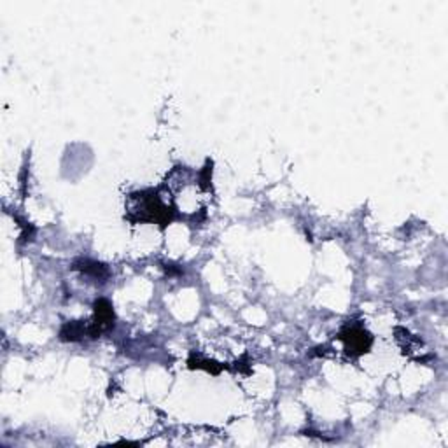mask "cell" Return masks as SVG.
Returning a JSON list of instances; mask_svg holds the SVG:
<instances>
[{"instance_id": "obj_1", "label": "cell", "mask_w": 448, "mask_h": 448, "mask_svg": "<svg viewBox=\"0 0 448 448\" xmlns=\"http://www.w3.org/2000/svg\"><path fill=\"white\" fill-rule=\"evenodd\" d=\"M338 338L343 340L345 343L352 342V345H347V349L349 352H352L355 355L364 354L371 347V336L364 329H361V327H352L347 333L343 331Z\"/></svg>"}]
</instances>
